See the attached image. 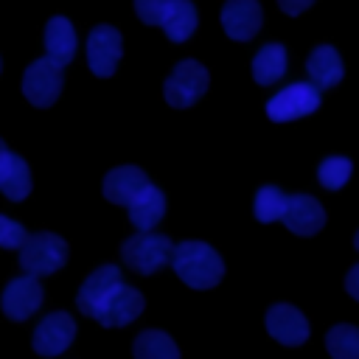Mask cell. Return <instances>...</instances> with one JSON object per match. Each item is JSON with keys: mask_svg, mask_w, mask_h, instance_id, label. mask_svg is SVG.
<instances>
[{"mask_svg": "<svg viewBox=\"0 0 359 359\" xmlns=\"http://www.w3.org/2000/svg\"><path fill=\"white\" fill-rule=\"evenodd\" d=\"M79 311L98 320L104 328L129 325L146 306L143 294L121 280V269L112 264H104L87 275L76 294Z\"/></svg>", "mask_w": 359, "mask_h": 359, "instance_id": "6da1fadb", "label": "cell"}, {"mask_svg": "<svg viewBox=\"0 0 359 359\" xmlns=\"http://www.w3.org/2000/svg\"><path fill=\"white\" fill-rule=\"evenodd\" d=\"M171 266L182 283L191 289H213L222 275H224V261L222 255L205 244V241H182L174 247Z\"/></svg>", "mask_w": 359, "mask_h": 359, "instance_id": "7a4b0ae2", "label": "cell"}, {"mask_svg": "<svg viewBox=\"0 0 359 359\" xmlns=\"http://www.w3.org/2000/svg\"><path fill=\"white\" fill-rule=\"evenodd\" d=\"M171 255H174L171 238L163 233H151V230H140L121 244L123 264L140 275H151V272L163 269L165 264H171Z\"/></svg>", "mask_w": 359, "mask_h": 359, "instance_id": "3957f363", "label": "cell"}, {"mask_svg": "<svg viewBox=\"0 0 359 359\" xmlns=\"http://www.w3.org/2000/svg\"><path fill=\"white\" fill-rule=\"evenodd\" d=\"M67 264V244L53 233H34L20 247V266L25 275H50Z\"/></svg>", "mask_w": 359, "mask_h": 359, "instance_id": "277c9868", "label": "cell"}, {"mask_svg": "<svg viewBox=\"0 0 359 359\" xmlns=\"http://www.w3.org/2000/svg\"><path fill=\"white\" fill-rule=\"evenodd\" d=\"M208 90V70L194 62V59H185L174 67V73L165 79V87H163V95L171 107L177 109H185L191 104H196Z\"/></svg>", "mask_w": 359, "mask_h": 359, "instance_id": "5b68a950", "label": "cell"}, {"mask_svg": "<svg viewBox=\"0 0 359 359\" xmlns=\"http://www.w3.org/2000/svg\"><path fill=\"white\" fill-rule=\"evenodd\" d=\"M317 107H320V90L311 81L309 84L306 81H297V84L283 87L275 98L266 101V115L275 123H286V121L311 115Z\"/></svg>", "mask_w": 359, "mask_h": 359, "instance_id": "8992f818", "label": "cell"}, {"mask_svg": "<svg viewBox=\"0 0 359 359\" xmlns=\"http://www.w3.org/2000/svg\"><path fill=\"white\" fill-rule=\"evenodd\" d=\"M22 93L34 107H50L62 93V65L53 59H36L25 67Z\"/></svg>", "mask_w": 359, "mask_h": 359, "instance_id": "52a82bcc", "label": "cell"}, {"mask_svg": "<svg viewBox=\"0 0 359 359\" xmlns=\"http://www.w3.org/2000/svg\"><path fill=\"white\" fill-rule=\"evenodd\" d=\"M76 337V323L67 311H53L48 314L36 328H34V337H31V345L39 356H59L62 351L70 348Z\"/></svg>", "mask_w": 359, "mask_h": 359, "instance_id": "ba28073f", "label": "cell"}, {"mask_svg": "<svg viewBox=\"0 0 359 359\" xmlns=\"http://www.w3.org/2000/svg\"><path fill=\"white\" fill-rule=\"evenodd\" d=\"M121 59V34L112 25H98L87 36V65L95 76L109 79Z\"/></svg>", "mask_w": 359, "mask_h": 359, "instance_id": "9c48e42d", "label": "cell"}, {"mask_svg": "<svg viewBox=\"0 0 359 359\" xmlns=\"http://www.w3.org/2000/svg\"><path fill=\"white\" fill-rule=\"evenodd\" d=\"M42 286L34 275H20L3 289V314L14 323L28 320L42 306Z\"/></svg>", "mask_w": 359, "mask_h": 359, "instance_id": "30bf717a", "label": "cell"}, {"mask_svg": "<svg viewBox=\"0 0 359 359\" xmlns=\"http://www.w3.org/2000/svg\"><path fill=\"white\" fill-rule=\"evenodd\" d=\"M280 219H283V224L292 233H297V236H314L325 224V210H323V205L314 196L294 194V196L286 199V210H283Z\"/></svg>", "mask_w": 359, "mask_h": 359, "instance_id": "8fae6325", "label": "cell"}, {"mask_svg": "<svg viewBox=\"0 0 359 359\" xmlns=\"http://www.w3.org/2000/svg\"><path fill=\"white\" fill-rule=\"evenodd\" d=\"M222 28L230 39L247 42L261 28V6L258 0H227L222 6Z\"/></svg>", "mask_w": 359, "mask_h": 359, "instance_id": "7c38bea8", "label": "cell"}, {"mask_svg": "<svg viewBox=\"0 0 359 359\" xmlns=\"http://www.w3.org/2000/svg\"><path fill=\"white\" fill-rule=\"evenodd\" d=\"M266 331L280 345H303L309 339V320L289 303H275L266 311Z\"/></svg>", "mask_w": 359, "mask_h": 359, "instance_id": "4fadbf2b", "label": "cell"}, {"mask_svg": "<svg viewBox=\"0 0 359 359\" xmlns=\"http://www.w3.org/2000/svg\"><path fill=\"white\" fill-rule=\"evenodd\" d=\"M126 210H129V222H132L137 230H151V227L163 219V213H165V194H163L157 185L146 182V185L129 199Z\"/></svg>", "mask_w": 359, "mask_h": 359, "instance_id": "5bb4252c", "label": "cell"}, {"mask_svg": "<svg viewBox=\"0 0 359 359\" xmlns=\"http://www.w3.org/2000/svg\"><path fill=\"white\" fill-rule=\"evenodd\" d=\"M306 70L317 90H328L342 81V59L331 45H317L306 59Z\"/></svg>", "mask_w": 359, "mask_h": 359, "instance_id": "9a60e30c", "label": "cell"}, {"mask_svg": "<svg viewBox=\"0 0 359 359\" xmlns=\"http://www.w3.org/2000/svg\"><path fill=\"white\" fill-rule=\"evenodd\" d=\"M149 182L137 165H118L104 177V196L112 205H129V199Z\"/></svg>", "mask_w": 359, "mask_h": 359, "instance_id": "2e32d148", "label": "cell"}, {"mask_svg": "<svg viewBox=\"0 0 359 359\" xmlns=\"http://www.w3.org/2000/svg\"><path fill=\"white\" fill-rule=\"evenodd\" d=\"M0 191L11 199V202H22L31 191V171L28 163L17 154H11L8 149L0 154Z\"/></svg>", "mask_w": 359, "mask_h": 359, "instance_id": "e0dca14e", "label": "cell"}, {"mask_svg": "<svg viewBox=\"0 0 359 359\" xmlns=\"http://www.w3.org/2000/svg\"><path fill=\"white\" fill-rule=\"evenodd\" d=\"M45 50L48 59L59 62L62 67L76 56V31L67 17H50L45 25Z\"/></svg>", "mask_w": 359, "mask_h": 359, "instance_id": "ac0fdd59", "label": "cell"}, {"mask_svg": "<svg viewBox=\"0 0 359 359\" xmlns=\"http://www.w3.org/2000/svg\"><path fill=\"white\" fill-rule=\"evenodd\" d=\"M165 36L171 42H185L196 28V8L191 0H171L165 8V17L160 22Z\"/></svg>", "mask_w": 359, "mask_h": 359, "instance_id": "d6986e66", "label": "cell"}, {"mask_svg": "<svg viewBox=\"0 0 359 359\" xmlns=\"http://www.w3.org/2000/svg\"><path fill=\"white\" fill-rule=\"evenodd\" d=\"M132 353H135V359H180V348L174 345V339L157 328L140 331L135 337Z\"/></svg>", "mask_w": 359, "mask_h": 359, "instance_id": "ffe728a7", "label": "cell"}, {"mask_svg": "<svg viewBox=\"0 0 359 359\" xmlns=\"http://www.w3.org/2000/svg\"><path fill=\"white\" fill-rule=\"evenodd\" d=\"M283 73H286V50H283V45H278V42L264 45L252 59V79L266 87V84H275Z\"/></svg>", "mask_w": 359, "mask_h": 359, "instance_id": "44dd1931", "label": "cell"}, {"mask_svg": "<svg viewBox=\"0 0 359 359\" xmlns=\"http://www.w3.org/2000/svg\"><path fill=\"white\" fill-rule=\"evenodd\" d=\"M325 348L331 359H359V328L356 325H334L325 334Z\"/></svg>", "mask_w": 359, "mask_h": 359, "instance_id": "7402d4cb", "label": "cell"}, {"mask_svg": "<svg viewBox=\"0 0 359 359\" xmlns=\"http://www.w3.org/2000/svg\"><path fill=\"white\" fill-rule=\"evenodd\" d=\"M286 199H289V196H286L280 188H275V185L258 188L255 205H252L255 219H258V222H278V219L283 216V210H286Z\"/></svg>", "mask_w": 359, "mask_h": 359, "instance_id": "603a6c76", "label": "cell"}, {"mask_svg": "<svg viewBox=\"0 0 359 359\" xmlns=\"http://www.w3.org/2000/svg\"><path fill=\"white\" fill-rule=\"evenodd\" d=\"M351 171H353L351 160L334 154V157H325V160L320 163V168H317V180H320L323 188H328V191H339V188L351 180Z\"/></svg>", "mask_w": 359, "mask_h": 359, "instance_id": "cb8c5ba5", "label": "cell"}, {"mask_svg": "<svg viewBox=\"0 0 359 359\" xmlns=\"http://www.w3.org/2000/svg\"><path fill=\"white\" fill-rule=\"evenodd\" d=\"M25 238H28L25 227L20 222H14V219H8V216L0 213V247L3 250H20Z\"/></svg>", "mask_w": 359, "mask_h": 359, "instance_id": "d4e9b609", "label": "cell"}, {"mask_svg": "<svg viewBox=\"0 0 359 359\" xmlns=\"http://www.w3.org/2000/svg\"><path fill=\"white\" fill-rule=\"evenodd\" d=\"M171 0H135V11L146 25H160Z\"/></svg>", "mask_w": 359, "mask_h": 359, "instance_id": "484cf974", "label": "cell"}, {"mask_svg": "<svg viewBox=\"0 0 359 359\" xmlns=\"http://www.w3.org/2000/svg\"><path fill=\"white\" fill-rule=\"evenodd\" d=\"M314 0H278V6H280V11H286V14H300V11H306L309 6H311Z\"/></svg>", "mask_w": 359, "mask_h": 359, "instance_id": "4316f807", "label": "cell"}, {"mask_svg": "<svg viewBox=\"0 0 359 359\" xmlns=\"http://www.w3.org/2000/svg\"><path fill=\"white\" fill-rule=\"evenodd\" d=\"M345 289L353 300H359V264L348 269V278H345Z\"/></svg>", "mask_w": 359, "mask_h": 359, "instance_id": "83f0119b", "label": "cell"}, {"mask_svg": "<svg viewBox=\"0 0 359 359\" xmlns=\"http://www.w3.org/2000/svg\"><path fill=\"white\" fill-rule=\"evenodd\" d=\"M353 247L359 250V230H356V236H353Z\"/></svg>", "mask_w": 359, "mask_h": 359, "instance_id": "f1b7e54d", "label": "cell"}, {"mask_svg": "<svg viewBox=\"0 0 359 359\" xmlns=\"http://www.w3.org/2000/svg\"><path fill=\"white\" fill-rule=\"evenodd\" d=\"M3 151H6V143H3V140H0V154H3Z\"/></svg>", "mask_w": 359, "mask_h": 359, "instance_id": "f546056e", "label": "cell"}]
</instances>
